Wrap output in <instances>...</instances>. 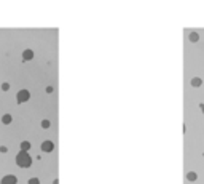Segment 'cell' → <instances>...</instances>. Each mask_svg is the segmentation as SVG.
<instances>
[{"instance_id":"1","label":"cell","mask_w":204,"mask_h":184,"mask_svg":"<svg viewBox=\"0 0 204 184\" xmlns=\"http://www.w3.org/2000/svg\"><path fill=\"white\" fill-rule=\"evenodd\" d=\"M14 160H16V165L19 168H29L31 165H32V157L29 155V152H24V151L18 152L16 157H14Z\"/></svg>"},{"instance_id":"2","label":"cell","mask_w":204,"mask_h":184,"mask_svg":"<svg viewBox=\"0 0 204 184\" xmlns=\"http://www.w3.org/2000/svg\"><path fill=\"white\" fill-rule=\"evenodd\" d=\"M31 99V91L29 90H19L16 93V101L18 104H22V103H27Z\"/></svg>"},{"instance_id":"3","label":"cell","mask_w":204,"mask_h":184,"mask_svg":"<svg viewBox=\"0 0 204 184\" xmlns=\"http://www.w3.org/2000/svg\"><path fill=\"white\" fill-rule=\"evenodd\" d=\"M40 151H42V152H53V151H54V143L50 141V139L43 141V143L40 144Z\"/></svg>"},{"instance_id":"4","label":"cell","mask_w":204,"mask_h":184,"mask_svg":"<svg viewBox=\"0 0 204 184\" xmlns=\"http://www.w3.org/2000/svg\"><path fill=\"white\" fill-rule=\"evenodd\" d=\"M0 184H18V178L14 174H6L0 179Z\"/></svg>"},{"instance_id":"5","label":"cell","mask_w":204,"mask_h":184,"mask_svg":"<svg viewBox=\"0 0 204 184\" xmlns=\"http://www.w3.org/2000/svg\"><path fill=\"white\" fill-rule=\"evenodd\" d=\"M32 59H34V51L29 48L24 50L22 51V61H32Z\"/></svg>"},{"instance_id":"6","label":"cell","mask_w":204,"mask_h":184,"mask_svg":"<svg viewBox=\"0 0 204 184\" xmlns=\"http://www.w3.org/2000/svg\"><path fill=\"white\" fill-rule=\"evenodd\" d=\"M190 83H191L193 88H199V87L202 85V79H199V77H193Z\"/></svg>"},{"instance_id":"7","label":"cell","mask_w":204,"mask_h":184,"mask_svg":"<svg viewBox=\"0 0 204 184\" xmlns=\"http://www.w3.org/2000/svg\"><path fill=\"white\" fill-rule=\"evenodd\" d=\"M185 178H187V181L193 182V181H196V179H198V174L194 173V171H188L187 174H185Z\"/></svg>"},{"instance_id":"8","label":"cell","mask_w":204,"mask_h":184,"mask_svg":"<svg viewBox=\"0 0 204 184\" xmlns=\"http://www.w3.org/2000/svg\"><path fill=\"white\" fill-rule=\"evenodd\" d=\"M11 122H13V117H11L10 114H3V115H2V123H3V125H10Z\"/></svg>"},{"instance_id":"9","label":"cell","mask_w":204,"mask_h":184,"mask_svg":"<svg viewBox=\"0 0 204 184\" xmlns=\"http://www.w3.org/2000/svg\"><path fill=\"white\" fill-rule=\"evenodd\" d=\"M19 147H21V151H24V152H27L32 147V144L29 143V141H21V144H19Z\"/></svg>"},{"instance_id":"10","label":"cell","mask_w":204,"mask_h":184,"mask_svg":"<svg viewBox=\"0 0 204 184\" xmlns=\"http://www.w3.org/2000/svg\"><path fill=\"white\" fill-rule=\"evenodd\" d=\"M188 40H190L191 43H196V42L199 40V34H198V32H191V34L188 35Z\"/></svg>"},{"instance_id":"11","label":"cell","mask_w":204,"mask_h":184,"mask_svg":"<svg viewBox=\"0 0 204 184\" xmlns=\"http://www.w3.org/2000/svg\"><path fill=\"white\" fill-rule=\"evenodd\" d=\"M40 126L43 128V130H48V128L51 126V122L50 120H45V118H43V120L40 122Z\"/></svg>"},{"instance_id":"12","label":"cell","mask_w":204,"mask_h":184,"mask_svg":"<svg viewBox=\"0 0 204 184\" xmlns=\"http://www.w3.org/2000/svg\"><path fill=\"white\" fill-rule=\"evenodd\" d=\"M27 184H40V179H39V178H35V176H32V178H29Z\"/></svg>"},{"instance_id":"13","label":"cell","mask_w":204,"mask_h":184,"mask_svg":"<svg viewBox=\"0 0 204 184\" xmlns=\"http://www.w3.org/2000/svg\"><path fill=\"white\" fill-rule=\"evenodd\" d=\"M2 90L8 91V90H10V83H8V82H3V83H2Z\"/></svg>"},{"instance_id":"14","label":"cell","mask_w":204,"mask_h":184,"mask_svg":"<svg viewBox=\"0 0 204 184\" xmlns=\"http://www.w3.org/2000/svg\"><path fill=\"white\" fill-rule=\"evenodd\" d=\"M0 152H2V154H6V152H8V147H6V146H0Z\"/></svg>"},{"instance_id":"15","label":"cell","mask_w":204,"mask_h":184,"mask_svg":"<svg viewBox=\"0 0 204 184\" xmlns=\"http://www.w3.org/2000/svg\"><path fill=\"white\" fill-rule=\"evenodd\" d=\"M53 91H54V88H53V87H46V93H48V95H51Z\"/></svg>"},{"instance_id":"16","label":"cell","mask_w":204,"mask_h":184,"mask_svg":"<svg viewBox=\"0 0 204 184\" xmlns=\"http://www.w3.org/2000/svg\"><path fill=\"white\" fill-rule=\"evenodd\" d=\"M199 109H201V112L204 114V103H201V104H199Z\"/></svg>"},{"instance_id":"17","label":"cell","mask_w":204,"mask_h":184,"mask_svg":"<svg viewBox=\"0 0 204 184\" xmlns=\"http://www.w3.org/2000/svg\"><path fill=\"white\" fill-rule=\"evenodd\" d=\"M53 184H59V179H53Z\"/></svg>"},{"instance_id":"18","label":"cell","mask_w":204,"mask_h":184,"mask_svg":"<svg viewBox=\"0 0 204 184\" xmlns=\"http://www.w3.org/2000/svg\"><path fill=\"white\" fill-rule=\"evenodd\" d=\"M202 157H204V152H202Z\"/></svg>"}]
</instances>
